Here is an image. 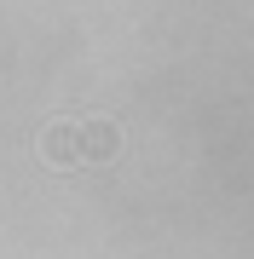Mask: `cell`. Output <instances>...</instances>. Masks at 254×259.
<instances>
[{
    "label": "cell",
    "mask_w": 254,
    "mask_h": 259,
    "mask_svg": "<svg viewBox=\"0 0 254 259\" xmlns=\"http://www.w3.org/2000/svg\"><path fill=\"white\" fill-rule=\"evenodd\" d=\"M76 144H81V161H110L116 144H122V133H116L110 121H81V127H76Z\"/></svg>",
    "instance_id": "1"
},
{
    "label": "cell",
    "mask_w": 254,
    "mask_h": 259,
    "mask_svg": "<svg viewBox=\"0 0 254 259\" xmlns=\"http://www.w3.org/2000/svg\"><path fill=\"white\" fill-rule=\"evenodd\" d=\"M41 156H47L52 167H76V161H81V144H76V121H69V127H47V133H41Z\"/></svg>",
    "instance_id": "2"
}]
</instances>
